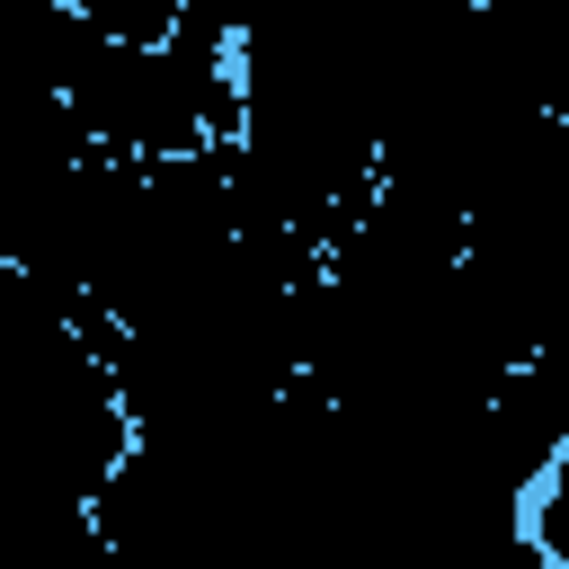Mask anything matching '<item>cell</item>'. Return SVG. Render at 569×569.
<instances>
[{
	"mask_svg": "<svg viewBox=\"0 0 569 569\" xmlns=\"http://www.w3.org/2000/svg\"><path fill=\"white\" fill-rule=\"evenodd\" d=\"M62 98L107 160H187L240 142V36L204 9H187L169 36L89 27Z\"/></svg>",
	"mask_w": 569,
	"mask_h": 569,
	"instance_id": "cell-1",
	"label": "cell"
}]
</instances>
